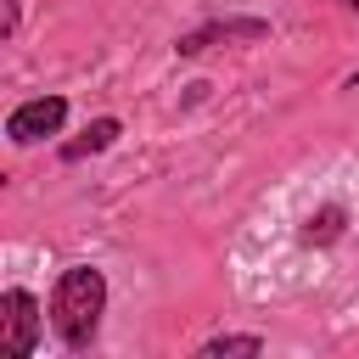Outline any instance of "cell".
<instances>
[{"mask_svg":"<svg viewBox=\"0 0 359 359\" xmlns=\"http://www.w3.org/2000/svg\"><path fill=\"white\" fill-rule=\"evenodd\" d=\"M101 314H107V275L90 269V264L62 269L56 292H50V325H56V337L73 353H84L95 342V331H101Z\"/></svg>","mask_w":359,"mask_h":359,"instance_id":"obj_1","label":"cell"},{"mask_svg":"<svg viewBox=\"0 0 359 359\" xmlns=\"http://www.w3.org/2000/svg\"><path fill=\"white\" fill-rule=\"evenodd\" d=\"M39 325H45L39 297L22 292V286H11V292L0 297V348H6L11 359H28V353L39 348Z\"/></svg>","mask_w":359,"mask_h":359,"instance_id":"obj_2","label":"cell"},{"mask_svg":"<svg viewBox=\"0 0 359 359\" xmlns=\"http://www.w3.org/2000/svg\"><path fill=\"white\" fill-rule=\"evenodd\" d=\"M62 123H67V101L62 95H34V101L11 107L6 135H11V146H34L45 135H62Z\"/></svg>","mask_w":359,"mask_h":359,"instance_id":"obj_3","label":"cell"},{"mask_svg":"<svg viewBox=\"0 0 359 359\" xmlns=\"http://www.w3.org/2000/svg\"><path fill=\"white\" fill-rule=\"evenodd\" d=\"M236 39H269V22L264 17H224V22H202V28H191L185 39H180V56H202V50H213V45H236Z\"/></svg>","mask_w":359,"mask_h":359,"instance_id":"obj_4","label":"cell"},{"mask_svg":"<svg viewBox=\"0 0 359 359\" xmlns=\"http://www.w3.org/2000/svg\"><path fill=\"white\" fill-rule=\"evenodd\" d=\"M118 135H123V123H118V118H95V123H90V129H84L79 140H67V146H62V157H67V163H84V157L107 151V146H112Z\"/></svg>","mask_w":359,"mask_h":359,"instance_id":"obj_5","label":"cell"},{"mask_svg":"<svg viewBox=\"0 0 359 359\" xmlns=\"http://www.w3.org/2000/svg\"><path fill=\"white\" fill-rule=\"evenodd\" d=\"M202 359H219V353H264V337H241V331H219V337H208L202 348H196Z\"/></svg>","mask_w":359,"mask_h":359,"instance_id":"obj_6","label":"cell"},{"mask_svg":"<svg viewBox=\"0 0 359 359\" xmlns=\"http://www.w3.org/2000/svg\"><path fill=\"white\" fill-rule=\"evenodd\" d=\"M342 219H348L342 208H320V213H309L303 241H309V247H314V241H337V236H342Z\"/></svg>","mask_w":359,"mask_h":359,"instance_id":"obj_7","label":"cell"},{"mask_svg":"<svg viewBox=\"0 0 359 359\" xmlns=\"http://www.w3.org/2000/svg\"><path fill=\"white\" fill-rule=\"evenodd\" d=\"M342 6H348V11H359V0H342Z\"/></svg>","mask_w":359,"mask_h":359,"instance_id":"obj_8","label":"cell"}]
</instances>
